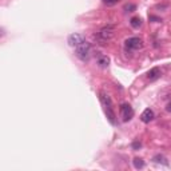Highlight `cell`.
<instances>
[{
    "label": "cell",
    "mask_w": 171,
    "mask_h": 171,
    "mask_svg": "<svg viewBox=\"0 0 171 171\" xmlns=\"http://www.w3.org/2000/svg\"><path fill=\"white\" fill-rule=\"evenodd\" d=\"M100 100L104 106V111H106L107 119L110 120L111 124H115V112L112 110V102H111L110 96L106 95L104 92H100Z\"/></svg>",
    "instance_id": "6da1fadb"
},
{
    "label": "cell",
    "mask_w": 171,
    "mask_h": 171,
    "mask_svg": "<svg viewBox=\"0 0 171 171\" xmlns=\"http://www.w3.org/2000/svg\"><path fill=\"white\" fill-rule=\"evenodd\" d=\"M114 33H115V28H114V25H106V27H103L98 33H96L95 38L100 44H106L108 40L112 39Z\"/></svg>",
    "instance_id": "7a4b0ae2"
},
{
    "label": "cell",
    "mask_w": 171,
    "mask_h": 171,
    "mask_svg": "<svg viewBox=\"0 0 171 171\" xmlns=\"http://www.w3.org/2000/svg\"><path fill=\"white\" fill-rule=\"evenodd\" d=\"M75 52H76V56H78L79 59H82V60H87V59L90 58L91 47H90V44H88L87 42H84V43H82L80 45H78V47L75 48Z\"/></svg>",
    "instance_id": "3957f363"
},
{
    "label": "cell",
    "mask_w": 171,
    "mask_h": 171,
    "mask_svg": "<svg viewBox=\"0 0 171 171\" xmlns=\"http://www.w3.org/2000/svg\"><path fill=\"white\" fill-rule=\"evenodd\" d=\"M124 44H126V48L130 51H134V50H139V48H142V45H143V40H142L141 38H130L127 39L126 42H124Z\"/></svg>",
    "instance_id": "277c9868"
},
{
    "label": "cell",
    "mask_w": 171,
    "mask_h": 171,
    "mask_svg": "<svg viewBox=\"0 0 171 171\" xmlns=\"http://www.w3.org/2000/svg\"><path fill=\"white\" fill-rule=\"evenodd\" d=\"M120 116H122V120L123 122H128L132 119L134 116V110L130 104H122L120 107Z\"/></svg>",
    "instance_id": "5b68a950"
},
{
    "label": "cell",
    "mask_w": 171,
    "mask_h": 171,
    "mask_svg": "<svg viewBox=\"0 0 171 171\" xmlns=\"http://www.w3.org/2000/svg\"><path fill=\"white\" fill-rule=\"evenodd\" d=\"M67 43L71 45V47H78L82 43H84V38L80 35V33H71L67 39Z\"/></svg>",
    "instance_id": "8992f818"
},
{
    "label": "cell",
    "mask_w": 171,
    "mask_h": 171,
    "mask_svg": "<svg viewBox=\"0 0 171 171\" xmlns=\"http://www.w3.org/2000/svg\"><path fill=\"white\" fill-rule=\"evenodd\" d=\"M154 116H155L154 115V111L150 110V108H146L141 115V120L143 122V123H150V122L154 119Z\"/></svg>",
    "instance_id": "52a82bcc"
},
{
    "label": "cell",
    "mask_w": 171,
    "mask_h": 171,
    "mask_svg": "<svg viewBox=\"0 0 171 171\" xmlns=\"http://www.w3.org/2000/svg\"><path fill=\"white\" fill-rule=\"evenodd\" d=\"M147 78H149L150 82H154V80H156V79H159L161 78V70H159L158 67L151 68L149 72H147Z\"/></svg>",
    "instance_id": "ba28073f"
},
{
    "label": "cell",
    "mask_w": 171,
    "mask_h": 171,
    "mask_svg": "<svg viewBox=\"0 0 171 171\" xmlns=\"http://www.w3.org/2000/svg\"><path fill=\"white\" fill-rule=\"evenodd\" d=\"M152 161L155 162V163H162V164H164V166H167V164H169L167 159L164 158L163 155H155V156L152 158Z\"/></svg>",
    "instance_id": "9c48e42d"
},
{
    "label": "cell",
    "mask_w": 171,
    "mask_h": 171,
    "mask_svg": "<svg viewBox=\"0 0 171 171\" xmlns=\"http://www.w3.org/2000/svg\"><path fill=\"white\" fill-rule=\"evenodd\" d=\"M108 63H110V59H108L107 56H100V58L98 59V64L103 68H106L108 65Z\"/></svg>",
    "instance_id": "30bf717a"
},
{
    "label": "cell",
    "mask_w": 171,
    "mask_h": 171,
    "mask_svg": "<svg viewBox=\"0 0 171 171\" xmlns=\"http://www.w3.org/2000/svg\"><path fill=\"white\" fill-rule=\"evenodd\" d=\"M131 25H132L134 28H139L142 25V19L141 18H138V16H135V18H132L131 19Z\"/></svg>",
    "instance_id": "8fae6325"
},
{
    "label": "cell",
    "mask_w": 171,
    "mask_h": 171,
    "mask_svg": "<svg viewBox=\"0 0 171 171\" xmlns=\"http://www.w3.org/2000/svg\"><path fill=\"white\" fill-rule=\"evenodd\" d=\"M134 166H135V169H143V167H144V162H143V159H141V158H135V159H134Z\"/></svg>",
    "instance_id": "7c38bea8"
},
{
    "label": "cell",
    "mask_w": 171,
    "mask_h": 171,
    "mask_svg": "<svg viewBox=\"0 0 171 171\" xmlns=\"http://www.w3.org/2000/svg\"><path fill=\"white\" fill-rule=\"evenodd\" d=\"M136 10V5L135 4H126L124 5V11H127V12H132V11Z\"/></svg>",
    "instance_id": "4fadbf2b"
},
{
    "label": "cell",
    "mask_w": 171,
    "mask_h": 171,
    "mask_svg": "<svg viewBox=\"0 0 171 171\" xmlns=\"http://www.w3.org/2000/svg\"><path fill=\"white\" fill-rule=\"evenodd\" d=\"M119 0H103V3L104 4H107V5H114V4H116Z\"/></svg>",
    "instance_id": "5bb4252c"
},
{
    "label": "cell",
    "mask_w": 171,
    "mask_h": 171,
    "mask_svg": "<svg viewBox=\"0 0 171 171\" xmlns=\"http://www.w3.org/2000/svg\"><path fill=\"white\" fill-rule=\"evenodd\" d=\"M141 146H142V144L139 143V142H134V143H132V149H134V150L139 149V147H141Z\"/></svg>",
    "instance_id": "9a60e30c"
},
{
    "label": "cell",
    "mask_w": 171,
    "mask_h": 171,
    "mask_svg": "<svg viewBox=\"0 0 171 171\" xmlns=\"http://www.w3.org/2000/svg\"><path fill=\"white\" fill-rule=\"evenodd\" d=\"M166 110H167V112H171V102H170V103H169V104H167Z\"/></svg>",
    "instance_id": "2e32d148"
}]
</instances>
